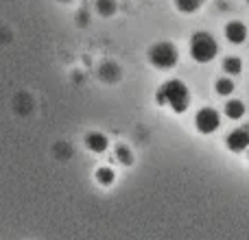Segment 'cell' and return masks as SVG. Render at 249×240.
<instances>
[{
    "label": "cell",
    "instance_id": "cell-14",
    "mask_svg": "<svg viewBox=\"0 0 249 240\" xmlns=\"http://www.w3.org/2000/svg\"><path fill=\"white\" fill-rule=\"evenodd\" d=\"M116 157L121 159L123 164H129V162H131V155H129L127 146H118V149H116Z\"/></svg>",
    "mask_w": 249,
    "mask_h": 240
},
{
    "label": "cell",
    "instance_id": "cell-7",
    "mask_svg": "<svg viewBox=\"0 0 249 240\" xmlns=\"http://www.w3.org/2000/svg\"><path fill=\"white\" fill-rule=\"evenodd\" d=\"M86 144L92 153H103V151L107 149V137H105L103 133H88Z\"/></svg>",
    "mask_w": 249,
    "mask_h": 240
},
{
    "label": "cell",
    "instance_id": "cell-15",
    "mask_svg": "<svg viewBox=\"0 0 249 240\" xmlns=\"http://www.w3.org/2000/svg\"><path fill=\"white\" fill-rule=\"evenodd\" d=\"M64 2H68V0H64Z\"/></svg>",
    "mask_w": 249,
    "mask_h": 240
},
{
    "label": "cell",
    "instance_id": "cell-11",
    "mask_svg": "<svg viewBox=\"0 0 249 240\" xmlns=\"http://www.w3.org/2000/svg\"><path fill=\"white\" fill-rule=\"evenodd\" d=\"M175 2L179 7V11H184V13H195L201 7V0H175Z\"/></svg>",
    "mask_w": 249,
    "mask_h": 240
},
{
    "label": "cell",
    "instance_id": "cell-1",
    "mask_svg": "<svg viewBox=\"0 0 249 240\" xmlns=\"http://www.w3.org/2000/svg\"><path fill=\"white\" fill-rule=\"evenodd\" d=\"M160 105H171L175 112H186L190 105V92L181 81H168L158 92Z\"/></svg>",
    "mask_w": 249,
    "mask_h": 240
},
{
    "label": "cell",
    "instance_id": "cell-12",
    "mask_svg": "<svg viewBox=\"0 0 249 240\" xmlns=\"http://www.w3.org/2000/svg\"><path fill=\"white\" fill-rule=\"evenodd\" d=\"M216 92H219L221 96H230L234 92V83L232 79H219L216 81Z\"/></svg>",
    "mask_w": 249,
    "mask_h": 240
},
{
    "label": "cell",
    "instance_id": "cell-8",
    "mask_svg": "<svg viewBox=\"0 0 249 240\" xmlns=\"http://www.w3.org/2000/svg\"><path fill=\"white\" fill-rule=\"evenodd\" d=\"M225 114H228V118L238 120L243 114H245V105H243L241 101H230V103L225 105Z\"/></svg>",
    "mask_w": 249,
    "mask_h": 240
},
{
    "label": "cell",
    "instance_id": "cell-4",
    "mask_svg": "<svg viewBox=\"0 0 249 240\" xmlns=\"http://www.w3.org/2000/svg\"><path fill=\"white\" fill-rule=\"evenodd\" d=\"M221 118L219 114H216V109L212 107H203L197 112V118H195V124H197V129L201 133H212L216 127H219Z\"/></svg>",
    "mask_w": 249,
    "mask_h": 240
},
{
    "label": "cell",
    "instance_id": "cell-10",
    "mask_svg": "<svg viewBox=\"0 0 249 240\" xmlns=\"http://www.w3.org/2000/svg\"><path fill=\"white\" fill-rule=\"evenodd\" d=\"M96 11L101 16H112L116 11V2L114 0H96Z\"/></svg>",
    "mask_w": 249,
    "mask_h": 240
},
{
    "label": "cell",
    "instance_id": "cell-5",
    "mask_svg": "<svg viewBox=\"0 0 249 240\" xmlns=\"http://www.w3.org/2000/svg\"><path fill=\"white\" fill-rule=\"evenodd\" d=\"M228 149L234 151V153H241L249 146V127H241V129H234L232 133L228 136Z\"/></svg>",
    "mask_w": 249,
    "mask_h": 240
},
{
    "label": "cell",
    "instance_id": "cell-16",
    "mask_svg": "<svg viewBox=\"0 0 249 240\" xmlns=\"http://www.w3.org/2000/svg\"><path fill=\"white\" fill-rule=\"evenodd\" d=\"M247 2H249V0H247Z\"/></svg>",
    "mask_w": 249,
    "mask_h": 240
},
{
    "label": "cell",
    "instance_id": "cell-6",
    "mask_svg": "<svg viewBox=\"0 0 249 240\" xmlns=\"http://www.w3.org/2000/svg\"><path fill=\"white\" fill-rule=\"evenodd\" d=\"M225 37H228L232 44H243L247 37L245 24H243V22H230V24L225 26Z\"/></svg>",
    "mask_w": 249,
    "mask_h": 240
},
{
    "label": "cell",
    "instance_id": "cell-3",
    "mask_svg": "<svg viewBox=\"0 0 249 240\" xmlns=\"http://www.w3.org/2000/svg\"><path fill=\"white\" fill-rule=\"evenodd\" d=\"M149 59H151V64L162 70L173 68L177 64V48L168 42H160L149 51Z\"/></svg>",
    "mask_w": 249,
    "mask_h": 240
},
{
    "label": "cell",
    "instance_id": "cell-9",
    "mask_svg": "<svg viewBox=\"0 0 249 240\" xmlns=\"http://www.w3.org/2000/svg\"><path fill=\"white\" fill-rule=\"evenodd\" d=\"M223 70L228 74H238L243 70V64H241V59L238 57H228V59L223 61Z\"/></svg>",
    "mask_w": 249,
    "mask_h": 240
},
{
    "label": "cell",
    "instance_id": "cell-13",
    "mask_svg": "<svg viewBox=\"0 0 249 240\" xmlns=\"http://www.w3.org/2000/svg\"><path fill=\"white\" fill-rule=\"evenodd\" d=\"M96 179H99L103 186H109L114 181V172L109 171V168H101V171H96Z\"/></svg>",
    "mask_w": 249,
    "mask_h": 240
},
{
    "label": "cell",
    "instance_id": "cell-2",
    "mask_svg": "<svg viewBox=\"0 0 249 240\" xmlns=\"http://www.w3.org/2000/svg\"><path fill=\"white\" fill-rule=\"evenodd\" d=\"M216 51H219V46H216L214 37H212L210 33H195L193 39H190V55H193L199 64L212 61Z\"/></svg>",
    "mask_w": 249,
    "mask_h": 240
}]
</instances>
